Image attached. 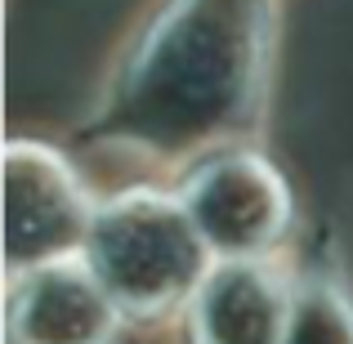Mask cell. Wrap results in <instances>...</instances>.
Wrapping results in <instances>:
<instances>
[{
    "label": "cell",
    "mask_w": 353,
    "mask_h": 344,
    "mask_svg": "<svg viewBox=\"0 0 353 344\" xmlns=\"http://www.w3.org/2000/svg\"><path fill=\"white\" fill-rule=\"evenodd\" d=\"M264 45L268 0H179L125 77V134L157 152L224 139L255 103Z\"/></svg>",
    "instance_id": "obj_1"
},
{
    "label": "cell",
    "mask_w": 353,
    "mask_h": 344,
    "mask_svg": "<svg viewBox=\"0 0 353 344\" xmlns=\"http://www.w3.org/2000/svg\"><path fill=\"white\" fill-rule=\"evenodd\" d=\"M206 241L188 210L152 192H130L90 224V273L117 309L165 313L206 282Z\"/></svg>",
    "instance_id": "obj_2"
},
{
    "label": "cell",
    "mask_w": 353,
    "mask_h": 344,
    "mask_svg": "<svg viewBox=\"0 0 353 344\" xmlns=\"http://www.w3.org/2000/svg\"><path fill=\"white\" fill-rule=\"evenodd\" d=\"M81 183L54 152L36 143H9L5 152V259L9 273L63 264L68 250L90 241Z\"/></svg>",
    "instance_id": "obj_3"
},
{
    "label": "cell",
    "mask_w": 353,
    "mask_h": 344,
    "mask_svg": "<svg viewBox=\"0 0 353 344\" xmlns=\"http://www.w3.org/2000/svg\"><path fill=\"white\" fill-rule=\"evenodd\" d=\"M183 210L197 224L201 241L233 264V259H250L268 250L282 237L291 201H286L282 179L264 161L224 156V161H210L188 183Z\"/></svg>",
    "instance_id": "obj_4"
},
{
    "label": "cell",
    "mask_w": 353,
    "mask_h": 344,
    "mask_svg": "<svg viewBox=\"0 0 353 344\" xmlns=\"http://www.w3.org/2000/svg\"><path fill=\"white\" fill-rule=\"evenodd\" d=\"M117 327V304L90 268L50 264L36 268L9 304L14 344H108Z\"/></svg>",
    "instance_id": "obj_5"
},
{
    "label": "cell",
    "mask_w": 353,
    "mask_h": 344,
    "mask_svg": "<svg viewBox=\"0 0 353 344\" xmlns=\"http://www.w3.org/2000/svg\"><path fill=\"white\" fill-rule=\"evenodd\" d=\"M291 300L250 259L215 268L192 300V344H282Z\"/></svg>",
    "instance_id": "obj_6"
},
{
    "label": "cell",
    "mask_w": 353,
    "mask_h": 344,
    "mask_svg": "<svg viewBox=\"0 0 353 344\" xmlns=\"http://www.w3.org/2000/svg\"><path fill=\"white\" fill-rule=\"evenodd\" d=\"M282 344H353V304L336 286H309L291 300Z\"/></svg>",
    "instance_id": "obj_7"
}]
</instances>
